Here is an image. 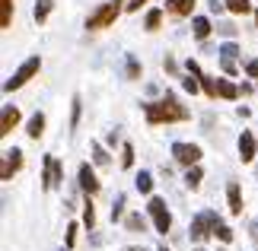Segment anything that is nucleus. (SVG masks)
<instances>
[{"label":"nucleus","mask_w":258,"mask_h":251,"mask_svg":"<svg viewBox=\"0 0 258 251\" xmlns=\"http://www.w3.org/2000/svg\"><path fill=\"white\" fill-rule=\"evenodd\" d=\"M144 4H147V0H131V4H127L124 10H127V13H137V10H141Z\"/></svg>","instance_id":"33"},{"label":"nucleus","mask_w":258,"mask_h":251,"mask_svg":"<svg viewBox=\"0 0 258 251\" xmlns=\"http://www.w3.org/2000/svg\"><path fill=\"white\" fill-rule=\"evenodd\" d=\"M163 67L169 70V73H175V61H172V57H166V61H163Z\"/></svg>","instance_id":"35"},{"label":"nucleus","mask_w":258,"mask_h":251,"mask_svg":"<svg viewBox=\"0 0 258 251\" xmlns=\"http://www.w3.org/2000/svg\"><path fill=\"white\" fill-rule=\"evenodd\" d=\"M16 124H19V108L16 105H4V115H0V137H10Z\"/></svg>","instance_id":"12"},{"label":"nucleus","mask_w":258,"mask_h":251,"mask_svg":"<svg viewBox=\"0 0 258 251\" xmlns=\"http://www.w3.org/2000/svg\"><path fill=\"white\" fill-rule=\"evenodd\" d=\"M124 226L131 229V232H144V229H147V219H144L141 213H131V216L124 219Z\"/></svg>","instance_id":"26"},{"label":"nucleus","mask_w":258,"mask_h":251,"mask_svg":"<svg viewBox=\"0 0 258 251\" xmlns=\"http://www.w3.org/2000/svg\"><path fill=\"white\" fill-rule=\"evenodd\" d=\"M121 216H124V194H118L115 204H112V223H118Z\"/></svg>","instance_id":"28"},{"label":"nucleus","mask_w":258,"mask_h":251,"mask_svg":"<svg viewBox=\"0 0 258 251\" xmlns=\"http://www.w3.org/2000/svg\"><path fill=\"white\" fill-rule=\"evenodd\" d=\"M144 115L150 124H178V121H188V108L178 102L175 93H166L153 102H144Z\"/></svg>","instance_id":"1"},{"label":"nucleus","mask_w":258,"mask_h":251,"mask_svg":"<svg viewBox=\"0 0 258 251\" xmlns=\"http://www.w3.org/2000/svg\"><path fill=\"white\" fill-rule=\"evenodd\" d=\"M214 235H217V238H220V242H223V245H230V242H233V229H230V226H226V223H220V226H217V232H214Z\"/></svg>","instance_id":"30"},{"label":"nucleus","mask_w":258,"mask_h":251,"mask_svg":"<svg viewBox=\"0 0 258 251\" xmlns=\"http://www.w3.org/2000/svg\"><path fill=\"white\" fill-rule=\"evenodd\" d=\"M201 178H204V172H201V165H191L185 172V188H191V191H198L201 188Z\"/></svg>","instance_id":"24"},{"label":"nucleus","mask_w":258,"mask_h":251,"mask_svg":"<svg viewBox=\"0 0 258 251\" xmlns=\"http://www.w3.org/2000/svg\"><path fill=\"white\" fill-rule=\"evenodd\" d=\"M77 178H80V191H83L86 197L99 194V178H96V172H93V165H89V162H83V165H80Z\"/></svg>","instance_id":"10"},{"label":"nucleus","mask_w":258,"mask_h":251,"mask_svg":"<svg viewBox=\"0 0 258 251\" xmlns=\"http://www.w3.org/2000/svg\"><path fill=\"white\" fill-rule=\"evenodd\" d=\"M217 96H220V99H230V102H233V99H239L242 93H239V86H236L233 79H217Z\"/></svg>","instance_id":"16"},{"label":"nucleus","mask_w":258,"mask_h":251,"mask_svg":"<svg viewBox=\"0 0 258 251\" xmlns=\"http://www.w3.org/2000/svg\"><path fill=\"white\" fill-rule=\"evenodd\" d=\"M124 251H144V248H124Z\"/></svg>","instance_id":"38"},{"label":"nucleus","mask_w":258,"mask_h":251,"mask_svg":"<svg viewBox=\"0 0 258 251\" xmlns=\"http://www.w3.org/2000/svg\"><path fill=\"white\" fill-rule=\"evenodd\" d=\"M134 188L141 191V194H150V191H153V175L147 172V169H144V172H137V178H134Z\"/></svg>","instance_id":"23"},{"label":"nucleus","mask_w":258,"mask_h":251,"mask_svg":"<svg viewBox=\"0 0 258 251\" xmlns=\"http://www.w3.org/2000/svg\"><path fill=\"white\" fill-rule=\"evenodd\" d=\"M226 13H233V16H245V13H255L252 10V0H226Z\"/></svg>","instance_id":"18"},{"label":"nucleus","mask_w":258,"mask_h":251,"mask_svg":"<svg viewBox=\"0 0 258 251\" xmlns=\"http://www.w3.org/2000/svg\"><path fill=\"white\" fill-rule=\"evenodd\" d=\"M141 76V64H137L134 54H127V79H137Z\"/></svg>","instance_id":"31"},{"label":"nucleus","mask_w":258,"mask_h":251,"mask_svg":"<svg viewBox=\"0 0 258 251\" xmlns=\"http://www.w3.org/2000/svg\"><path fill=\"white\" fill-rule=\"evenodd\" d=\"M147 216L153 219V229L160 235H166L172 229V213H169V207H166L163 197H150V204H147Z\"/></svg>","instance_id":"4"},{"label":"nucleus","mask_w":258,"mask_h":251,"mask_svg":"<svg viewBox=\"0 0 258 251\" xmlns=\"http://www.w3.org/2000/svg\"><path fill=\"white\" fill-rule=\"evenodd\" d=\"M252 238H255V245H258V219H255V226H252Z\"/></svg>","instance_id":"36"},{"label":"nucleus","mask_w":258,"mask_h":251,"mask_svg":"<svg viewBox=\"0 0 258 251\" xmlns=\"http://www.w3.org/2000/svg\"><path fill=\"white\" fill-rule=\"evenodd\" d=\"M163 16H166V10H160V7L150 10V13H147V19H144V29H147V32H156V29L163 26Z\"/></svg>","instance_id":"20"},{"label":"nucleus","mask_w":258,"mask_h":251,"mask_svg":"<svg viewBox=\"0 0 258 251\" xmlns=\"http://www.w3.org/2000/svg\"><path fill=\"white\" fill-rule=\"evenodd\" d=\"M217 226H220V216L217 213H211V210H204V213H198L195 219H191V242H204L207 235H214L217 232Z\"/></svg>","instance_id":"5"},{"label":"nucleus","mask_w":258,"mask_h":251,"mask_svg":"<svg viewBox=\"0 0 258 251\" xmlns=\"http://www.w3.org/2000/svg\"><path fill=\"white\" fill-rule=\"evenodd\" d=\"M80 115H83V99L74 96V99H71V130H77V124H80Z\"/></svg>","instance_id":"25"},{"label":"nucleus","mask_w":258,"mask_h":251,"mask_svg":"<svg viewBox=\"0 0 258 251\" xmlns=\"http://www.w3.org/2000/svg\"><path fill=\"white\" fill-rule=\"evenodd\" d=\"M121 165H124V169L134 165V146H131V143H121Z\"/></svg>","instance_id":"29"},{"label":"nucleus","mask_w":258,"mask_h":251,"mask_svg":"<svg viewBox=\"0 0 258 251\" xmlns=\"http://www.w3.org/2000/svg\"><path fill=\"white\" fill-rule=\"evenodd\" d=\"M13 26V0H0V29Z\"/></svg>","instance_id":"22"},{"label":"nucleus","mask_w":258,"mask_h":251,"mask_svg":"<svg viewBox=\"0 0 258 251\" xmlns=\"http://www.w3.org/2000/svg\"><path fill=\"white\" fill-rule=\"evenodd\" d=\"M198 0H166V13L169 16H178V19H185V16H191V10H195Z\"/></svg>","instance_id":"13"},{"label":"nucleus","mask_w":258,"mask_h":251,"mask_svg":"<svg viewBox=\"0 0 258 251\" xmlns=\"http://www.w3.org/2000/svg\"><path fill=\"white\" fill-rule=\"evenodd\" d=\"M226 204H230V213L233 216H242V191L236 182L226 185Z\"/></svg>","instance_id":"14"},{"label":"nucleus","mask_w":258,"mask_h":251,"mask_svg":"<svg viewBox=\"0 0 258 251\" xmlns=\"http://www.w3.org/2000/svg\"><path fill=\"white\" fill-rule=\"evenodd\" d=\"M51 10H54V0H38V4H35V10H32V19H35L38 26H42L45 19L51 16Z\"/></svg>","instance_id":"19"},{"label":"nucleus","mask_w":258,"mask_h":251,"mask_svg":"<svg viewBox=\"0 0 258 251\" xmlns=\"http://www.w3.org/2000/svg\"><path fill=\"white\" fill-rule=\"evenodd\" d=\"M255 153H258V140L252 137V130H242L239 134V159L242 162H252Z\"/></svg>","instance_id":"11"},{"label":"nucleus","mask_w":258,"mask_h":251,"mask_svg":"<svg viewBox=\"0 0 258 251\" xmlns=\"http://www.w3.org/2000/svg\"><path fill=\"white\" fill-rule=\"evenodd\" d=\"M236 54H239V45L236 42H223L220 45V67L226 76H236Z\"/></svg>","instance_id":"9"},{"label":"nucleus","mask_w":258,"mask_h":251,"mask_svg":"<svg viewBox=\"0 0 258 251\" xmlns=\"http://www.w3.org/2000/svg\"><path fill=\"white\" fill-rule=\"evenodd\" d=\"M77 242V223H71V226H67V248H71Z\"/></svg>","instance_id":"32"},{"label":"nucleus","mask_w":258,"mask_h":251,"mask_svg":"<svg viewBox=\"0 0 258 251\" xmlns=\"http://www.w3.org/2000/svg\"><path fill=\"white\" fill-rule=\"evenodd\" d=\"M172 159L178 165L191 169V165L201 162V146L198 143H182V140H178V143H172Z\"/></svg>","instance_id":"6"},{"label":"nucleus","mask_w":258,"mask_h":251,"mask_svg":"<svg viewBox=\"0 0 258 251\" xmlns=\"http://www.w3.org/2000/svg\"><path fill=\"white\" fill-rule=\"evenodd\" d=\"M19 169H23V149H4V162H0V178H4V182H10V178H13Z\"/></svg>","instance_id":"8"},{"label":"nucleus","mask_w":258,"mask_h":251,"mask_svg":"<svg viewBox=\"0 0 258 251\" xmlns=\"http://www.w3.org/2000/svg\"><path fill=\"white\" fill-rule=\"evenodd\" d=\"M38 70H42V57H29V61H23V64H19V70H16V73L13 76H10L7 79V83H4V93H13V89H23L26 83H29V79H32L35 73H38Z\"/></svg>","instance_id":"3"},{"label":"nucleus","mask_w":258,"mask_h":251,"mask_svg":"<svg viewBox=\"0 0 258 251\" xmlns=\"http://www.w3.org/2000/svg\"><path fill=\"white\" fill-rule=\"evenodd\" d=\"M26 134L32 137V140H38V137L45 134V115H42V112H35L32 118H29V124H26Z\"/></svg>","instance_id":"17"},{"label":"nucleus","mask_w":258,"mask_h":251,"mask_svg":"<svg viewBox=\"0 0 258 251\" xmlns=\"http://www.w3.org/2000/svg\"><path fill=\"white\" fill-rule=\"evenodd\" d=\"M64 182V165L57 162L54 156H45V172H42V188L45 191H54L57 185Z\"/></svg>","instance_id":"7"},{"label":"nucleus","mask_w":258,"mask_h":251,"mask_svg":"<svg viewBox=\"0 0 258 251\" xmlns=\"http://www.w3.org/2000/svg\"><path fill=\"white\" fill-rule=\"evenodd\" d=\"M245 73L258 79V61H249V64H245Z\"/></svg>","instance_id":"34"},{"label":"nucleus","mask_w":258,"mask_h":251,"mask_svg":"<svg viewBox=\"0 0 258 251\" xmlns=\"http://www.w3.org/2000/svg\"><path fill=\"white\" fill-rule=\"evenodd\" d=\"M89 153H93V162L96 165H108V162H112V156H108V149L102 143H89Z\"/></svg>","instance_id":"21"},{"label":"nucleus","mask_w":258,"mask_h":251,"mask_svg":"<svg viewBox=\"0 0 258 251\" xmlns=\"http://www.w3.org/2000/svg\"><path fill=\"white\" fill-rule=\"evenodd\" d=\"M191 32H195V38H198V42H204V38L214 32L211 19H207V16H195V19H191Z\"/></svg>","instance_id":"15"},{"label":"nucleus","mask_w":258,"mask_h":251,"mask_svg":"<svg viewBox=\"0 0 258 251\" xmlns=\"http://www.w3.org/2000/svg\"><path fill=\"white\" fill-rule=\"evenodd\" d=\"M255 23H258V10H255Z\"/></svg>","instance_id":"39"},{"label":"nucleus","mask_w":258,"mask_h":251,"mask_svg":"<svg viewBox=\"0 0 258 251\" xmlns=\"http://www.w3.org/2000/svg\"><path fill=\"white\" fill-rule=\"evenodd\" d=\"M83 226H89V229L96 226V210H93V197H89L86 204H83Z\"/></svg>","instance_id":"27"},{"label":"nucleus","mask_w":258,"mask_h":251,"mask_svg":"<svg viewBox=\"0 0 258 251\" xmlns=\"http://www.w3.org/2000/svg\"><path fill=\"white\" fill-rule=\"evenodd\" d=\"M124 0H105V4H99L96 13H89L86 19V29L89 32H99V29H108V26H115V19L124 13Z\"/></svg>","instance_id":"2"},{"label":"nucleus","mask_w":258,"mask_h":251,"mask_svg":"<svg viewBox=\"0 0 258 251\" xmlns=\"http://www.w3.org/2000/svg\"><path fill=\"white\" fill-rule=\"evenodd\" d=\"M156 251H169V248H166V245H160V248H156Z\"/></svg>","instance_id":"37"}]
</instances>
